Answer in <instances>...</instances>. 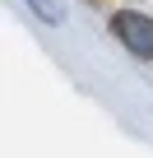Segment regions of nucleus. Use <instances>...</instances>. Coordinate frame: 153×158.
<instances>
[{"label": "nucleus", "instance_id": "1", "mask_svg": "<svg viewBox=\"0 0 153 158\" xmlns=\"http://www.w3.org/2000/svg\"><path fill=\"white\" fill-rule=\"evenodd\" d=\"M111 33L125 42V51L153 60V19H144L135 10H121V14H111Z\"/></svg>", "mask_w": 153, "mask_h": 158}]
</instances>
